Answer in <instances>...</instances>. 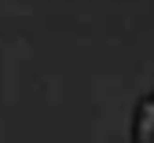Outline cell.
<instances>
[{"mask_svg":"<svg viewBox=\"0 0 154 143\" xmlns=\"http://www.w3.org/2000/svg\"><path fill=\"white\" fill-rule=\"evenodd\" d=\"M136 143H154V95L136 110Z\"/></svg>","mask_w":154,"mask_h":143,"instance_id":"1","label":"cell"}]
</instances>
